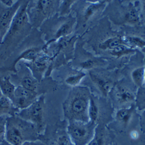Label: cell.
<instances>
[{"label":"cell","mask_w":145,"mask_h":145,"mask_svg":"<svg viewBox=\"0 0 145 145\" xmlns=\"http://www.w3.org/2000/svg\"><path fill=\"white\" fill-rule=\"evenodd\" d=\"M51 61V57L44 53L42 51L34 60L29 62H25V65L30 70L33 76L40 82Z\"/></svg>","instance_id":"cell-9"},{"label":"cell","mask_w":145,"mask_h":145,"mask_svg":"<svg viewBox=\"0 0 145 145\" xmlns=\"http://www.w3.org/2000/svg\"><path fill=\"white\" fill-rule=\"evenodd\" d=\"M22 145H33V142H26Z\"/></svg>","instance_id":"cell-30"},{"label":"cell","mask_w":145,"mask_h":145,"mask_svg":"<svg viewBox=\"0 0 145 145\" xmlns=\"http://www.w3.org/2000/svg\"><path fill=\"white\" fill-rule=\"evenodd\" d=\"M86 74L83 71H77L69 74L65 80V82L68 86L76 87L80 84Z\"/></svg>","instance_id":"cell-20"},{"label":"cell","mask_w":145,"mask_h":145,"mask_svg":"<svg viewBox=\"0 0 145 145\" xmlns=\"http://www.w3.org/2000/svg\"><path fill=\"white\" fill-rule=\"evenodd\" d=\"M123 20L127 25H138L140 22V17L135 7L131 5L127 7L123 16Z\"/></svg>","instance_id":"cell-17"},{"label":"cell","mask_w":145,"mask_h":145,"mask_svg":"<svg viewBox=\"0 0 145 145\" xmlns=\"http://www.w3.org/2000/svg\"><path fill=\"white\" fill-rule=\"evenodd\" d=\"M105 6V4L103 2H91V4L89 5L84 11L83 17L84 21L87 22L95 15L98 14L101 10H102Z\"/></svg>","instance_id":"cell-16"},{"label":"cell","mask_w":145,"mask_h":145,"mask_svg":"<svg viewBox=\"0 0 145 145\" xmlns=\"http://www.w3.org/2000/svg\"><path fill=\"white\" fill-rule=\"evenodd\" d=\"M2 95H3V93H2L1 91V89H0V98L1 97V96H2Z\"/></svg>","instance_id":"cell-31"},{"label":"cell","mask_w":145,"mask_h":145,"mask_svg":"<svg viewBox=\"0 0 145 145\" xmlns=\"http://www.w3.org/2000/svg\"><path fill=\"white\" fill-rule=\"evenodd\" d=\"M132 80L135 85L142 88L144 84V67H141L135 69L132 72Z\"/></svg>","instance_id":"cell-22"},{"label":"cell","mask_w":145,"mask_h":145,"mask_svg":"<svg viewBox=\"0 0 145 145\" xmlns=\"http://www.w3.org/2000/svg\"><path fill=\"white\" fill-rule=\"evenodd\" d=\"M29 1H22L11 25L0 42V59L6 60L25 40L31 30L26 9Z\"/></svg>","instance_id":"cell-1"},{"label":"cell","mask_w":145,"mask_h":145,"mask_svg":"<svg viewBox=\"0 0 145 145\" xmlns=\"http://www.w3.org/2000/svg\"><path fill=\"white\" fill-rule=\"evenodd\" d=\"M75 23L76 20L73 18L69 19V20L63 22L61 25L57 27V29L56 30L53 35L52 39L48 42L44 47H43V50H45L48 45L52 43L53 42L62 38L66 37L70 35L73 30Z\"/></svg>","instance_id":"cell-11"},{"label":"cell","mask_w":145,"mask_h":145,"mask_svg":"<svg viewBox=\"0 0 145 145\" xmlns=\"http://www.w3.org/2000/svg\"><path fill=\"white\" fill-rule=\"evenodd\" d=\"M90 77L94 85L98 89L101 94L103 96H107L112 87L111 81L93 73L90 74Z\"/></svg>","instance_id":"cell-12"},{"label":"cell","mask_w":145,"mask_h":145,"mask_svg":"<svg viewBox=\"0 0 145 145\" xmlns=\"http://www.w3.org/2000/svg\"><path fill=\"white\" fill-rule=\"evenodd\" d=\"M19 82L20 86L29 91L37 92L39 81L33 76L27 67L26 68V70L24 71L23 76L20 77Z\"/></svg>","instance_id":"cell-13"},{"label":"cell","mask_w":145,"mask_h":145,"mask_svg":"<svg viewBox=\"0 0 145 145\" xmlns=\"http://www.w3.org/2000/svg\"><path fill=\"white\" fill-rule=\"evenodd\" d=\"M97 124L91 121H69L67 134L74 145H88L93 138Z\"/></svg>","instance_id":"cell-5"},{"label":"cell","mask_w":145,"mask_h":145,"mask_svg":"<svg viewBox=\"0 0 145 145\" xmlns=\"http://www.w3.org/2000/svg\"><path fill=\"white\" fill-rule=\"evenodd\" d=\"M40 133L31 123L17 116L8 117L6 121L5 141L9 145H22L39 138Z\"/></svg>","instance_id":"cell-3"},{"label":"cell","mask_w":145,"mask_h":145,"mask_svg":"<svg viewBox=\"0 0 145 145\" xmlns=\"http://www.w3.org/2000/svg\"><path fill=\"white\" fill-rule=\"evenodd\" d=\"M88 145H108V140L106 133L102 129L96 128L95 134L92 140Z\"/></svg>","instance_id":"cell-21"},{"label":"cell","mask_w":145,"mask_h":145,"mask_svg":"<svg viewBox=\"0 0 145 145\" xmlns=\"http://www.w3.org/2000/svg\"><path fill=\"white\" fill-rule=\"evenodd\" d=\"M100 64V62L97 60L93 59H88L80 63V67L84 70H88L97 67Z\"/></svg>","instance_id":"cell-27"},{"label":"cell","mask_w":145,"mask_h":145,"mask_svg":"<svg viewBox=\"0 0 145 145\" xmlns=\"http://www.w3.org/2000/svg\"><path fill=\"white\" fill-rule=\"evenodd\" d=\"M58 4L57 1H29L26 12L31 27H40L46 19L54 15Z\"/></svg>","instance_id":"cell-4"},{"label":"cell","mask_w":145,"mask_h":145,"mask_svg":"<svg viewBox=\"0 0 145 145\" xmlns=\"http://www.w3.org/2000/svg\"><path fill=\"white\" fill-rule=\"evenodd\" d=\"M55 145H74L67 134L59 135L56 139Z\"/></svg>","instance_id":"cell-25"},{"label":"cell","mask_w":145,"mask_h":145,"mask_svg":"<svg viewBox=\"0 0 145 145\" xmlns=\"http://www.w3.org/2000/svg\"><path fill=\"white\" fill-rule=\"evenodd\" d=\"M38 98V92L29 91L18 86L15 88L11 101L17 109L21 110L29 107Z\"/></svg>","instance_id":"cell-8"},{"label":"cell","mask_w":145,"mask_h":145,"mask_svg":"<svg viewBox=\"0 0 145 145\" xmlns=\"http://www.w3.org/2000/svg\"><path fill=\"white\" fill-rule=\"evenodd\" d=\"M114 95L116 102L121 106H127L133 103L136 100L135 95L132 91L121 85L116 86Z\"/></svg>","instance_id":"cell-10"},{"label":"cell","mask_w":145,"mask_h":145,"mask_svg":"<svg viewBox=\"0 0 145 145\" xmlns=\"http://www.w3.org/2000/svg\"><path fill=\"white\" fill-rule=\"evenodd\" d=\"M125 44L132 48V49L134 48H138L143 49L145 46L144 40L140 37H127L124 39Z\"/></svg>","instance_id":"cell-24"},{"label":"cell","mask_w":145,"mask_h":145,"mask_svg":"<svg viewBox=\"0 0 145 145\" xmlns=\"http://www.w3.org/2000/svg\"><path fill=\"white\" fill-rule=\"evenodd\" d=\"M1 3L7 7H12L14 5L16 1H12V0H1Z\"/></svg>","instance_id":"cell-28"},{"label":"cell","mask_w":145,"mask_h":145,"mask_svg":"<svg viewBox=\"0 0 145 145\" xmlns=\"http://www.w3.org/2000/svg\"><path fill=\"white\" fill-rule=\"evenodd\" d=\"M110 52L113 56L117 57H120L124 55L134 53L135 51L134 49H132V48L129 47L127 45L123 44L116 47L113 50L110 51Z\"/></svg>","instance_id":"cell-23"},{"label":"cell","mask_w":145,"mask_h":145,"mask_svg":"<svg viewBox=\"0 0 145 145\" xmlns=\"http://www.w3.org/2000/svg\"><path fill=\"white\" fill-rule=\"evenodd\" d=\"M123 44H126L124 39L120 37H114L108 39L102 42L99 44V47L101 50H102L112 51L116 47Z\"/></svg>","instance_id":"cell-18"},{"label":"cell","mask_w":145,"mask_h":145,"mask_svg":"<svg viewBox=\"0 0 145 145\" xmlns=\"http://www.w3.org/2000/svg\"><path fill=\"white\" fill-rule=\"evenodd\" d=\"M8 117H0V145H4L3 143L5 141V129L6 121Z\"/></svg>","instance_id":"cell-26"},{"label":"cell","mask_w":145,"mask_h":145,"mask_svg":"<svg viewBox=\"0 0 145 145\" xmlns=\"http://www.w3.org/2000/svg\"><path fill=\"white\" fill-rule=\"evenodd\" d=\"M130 136L132 139L133 140H137L139 137V134L138 131H133L131 132L130 134Z\"/></svg>","instance_id":"cell-29"},{"label":"cell","mask_w":145,"mask_h":145,"mask_svg":"<svg viewBox=\"0 0 145 145\" xmlns=\"http://www.w3.org/2000/svg\"><path fill=\"white\" fill-rule=\"evenodd\" d=\"M19 111L9 98L4 95L1 96L0 98V117L15 116Z\"/></svg>","instance_id":"cell-14"},{"label":"cell","mask_w":145,"mask_h":145,"mask_svg":"<svg viewBox=\"0 0 145 145\" xmlns=\"http://www.w3.org/2000/svg\"><path fill=\"white\" fill-rule=\"evenodd\" d=\"M91 95L89 90L82 87H74L63 103V111L68 121H89L88 107Z\"/></svg>","instance_id":"cell-2"},{"label":"cell","mask_w":145,"mask_h":145,"mask_svg":"<svg viewBox=\"0 0 145 145\" xmlns=\"http://www.w3.org/2000/svg\"><path fill=\"white\" fill-rule=\"evenodd\" d=\"M22 1H16L12 7H7L0 1V42L8 31Z\"/></svg>","instance_id":"cell-7"},{"label":"cell","mask_w":145,"mask_h":145,"mask_svg":"<svg viewBox=\"0 0 145 145\" xmlns=\"http://www.w3.org/2000/svg\"><path fill=\"white\" fill-rule=\"evenodd\" d=\"M44 110L45 97L42 95L29 107L19 110L16 116L33 124L41 134L45 125Z\"/></svg>","instance_id":"cell-6"},{"label":"cell","mask_w":145,"mask_h":145,"mask_svg":"<svg viewBox=\"0 0 145 145\" xmlns=\"http://www.w3.org/2000/svg\"><path fill=\"white\" fill-rule=\"evenodd\" d=\"M99 107L96 101L91 96L88 107V118L91 122L97 124L99 118Z\"/></svg>","instance_id":"cell-19"},{"label":"cell","mask_w":145,"mask_h":145,"mask_svg":"<svg viewBox=\"0 0 145 145\" xmlns=\"http://www.w3.org/2000/svg\"><path fill=\"white\" fill-rule=\"evenodd\" d=\"M134 113V107H123L118 109L116 113V118L117 121L126 128L130 123L133 114Z\"/></svg>","instance_id":"cell-15"}]
</instances>
